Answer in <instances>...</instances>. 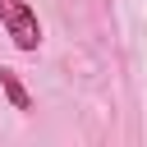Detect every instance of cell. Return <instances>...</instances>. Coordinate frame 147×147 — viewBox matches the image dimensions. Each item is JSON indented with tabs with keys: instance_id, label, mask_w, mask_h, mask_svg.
Here are the masks:
<instances>
[{
	"instance_id": "6da1fadb",
	"label": "cell",
	"mask_w": 147,
	"mask_h": 147,
	"mask_svg": "<svg viewBox=\"0 0 147 147\" xmlns=\"http://www.w3.org/2000/svg\"><path fill=\"white\" fill-rule=\"evenodd\" d=\"M0 28L9 32V41L18 51H37L41 46V23H37V9L28 0H0Z\"/></svg>"
},
{
	"instance_id": "7a4b0ae2",
	"label": "cell",
	"mask_w": 147,
	"mask_h": 147,
	"mask_svg": "<svg viewBox=\"0 0 147 147\" xmlns=\"http://www.w3.org/2000/svg\"><path fill=\"white\" fill-rule=\"evenodd\" d=\"M0 87H5V96H9V106H14V110H23V115L32 110V96H28V87L18 83V74H14V69H0Z\"/></svg>"
}]
</instances>
